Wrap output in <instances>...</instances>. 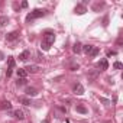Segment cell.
I'll use <instances>...</instances> for the list:
<instances>
[{
    "mask_svg": "<svg viewBox=\"0 0 123 123\" xmlns=\"http://www.w3.org/2000/svg\"><path fill=\"white\" fill-rule=\"evenodd\" d=\"M54 41H55V33L51 32V31H46V32L43 33L42 43H41L42 49H43V51H49V48H51V45L54 43Z\"/></svg>",
    "mask_w": 123,
    "mask_h": 123,
    "instance_id": "1",
    "label": "cell"
},
{
    "mask_svg": "<svg viewBox=\"0 0 123 123\" xmlns=\"http://www.w3.org/2000/svg\"><path fill=\"white\" fill-rule=\"evenodd\" d=\"M45 15H46V10H43V9H35V10H32V12L26 16V22L35 20V19L42 18V16H45Z\"/></svg>",
    "mask_w": 123,
    "mask_h": 123,
    "instance_id": "2",
    "label": "cell"
},
{
    "mask_svg": "<svg viewBox=\"0 0 123 123\" xmlns=\"http://www.w3.org/2000/svg\"><path fill=\"white\" fill-rule=\"evenodd\" d=\"M15 65H16L15 58H13V56H9V67H7V71H6V75H7V77L12 75V73H13V70H15Z\"/></svg>",
    "mask_w": 123,
    "mask_h": 123,
    "instance_id": "3",
    "label": "cell"
},
{
    "mask_svg": "<svg viewBox=\"0 0 123 123\" xmlns=\"http://www.w3.org/2000/svg\"><path fill=\"white\" fill-rule=\"evenodd\" d=\"M100 71H104V70H107L109 68V62H107V59L106 58H103V59H100L98 62H97V65H96Z\"/></svg>",
    "mask_w": 123,
    "mask_h": 123,
    "instance_id": "4",
    "label": "cell"
},
{
    "mask_svg": "<svg viewBox=\"0 0 123 123\" xmlns=\"http://www.w3.org/2000/svg\"><path fill=\"white\" fill-rule=\"evenodd\" d=\"M19 31H13V32H10V33H7L6 35V41L7 42H12V41H16L18 38H19Z\"/></svg>",
    "mask_w": 123,
    "mask_h": 123,
    "instance_id": "5",
    "label": "cell"
},
{
    "mask_svg": "<svg viewBox=\"0 0 123 123\" xmlns=\"http://www.w3.org/2000/svg\"><path fill=\"white\" fill-rule=\"evenodd\" d=\"M74 93L75 94H78V96H81V94H84V87L80 84V83H77V84H74Z\"/></svg>",
    "mask_w": 123,
    "mask_h": 123,
    "instance_id": "6",
    "label": "cell"
},
{
    "mask_svg": "<svg viewBox=\"0 0 123 123\" xmlns=\"http://www.w3.org/2000/svg\"><path fill=\"white\" fill-rule=\"evenodd\" d=\"M0 110H12V103L7 101V100L2 101L0 103Z\"/></svg>",
    "mask_w": 123,
    "mask_h": 123,
    "instance_id": "7",
    "label": "cell"
},
{
    "mask_svg": "<svg viewBox=\"0 0 123 123\" xmlns=\"http://www.w3.org/2000/svg\"><path fill=\"white\" fill-rule=\"evenodd\" d=\"M12 116H13L15 119H19V120H23V119H25V114H23L22 110H15V111H12Z\"/></svg>",
    "mask_w": 123,
    "mask_h": 123,
    "instance_id": "8",
    "label": "cell"
},
{
    "mask_svg": "<svg viewBox=\"0 0 123 123\" xmlns=\"http://www.w3.org/2000/svg\"><path fill=\"white\" fill-rule=\"evenodd\" d=\"M74 13H75V15H83V13H86V6H83V5H77L75 9H74Z\"/></svg>",
    "mask_w": 123,
    "mask_h": 123,
    "instance_id": "9",
    "label": "cell"
},
{
    "mask_svg": "<svg viewBox=\"0 0 123 123\" xmlns=\"http://www.w3.org/2000/svg\"><path fill=\"white\" fill-rule=\"evenodd\" d=\"M29 56H31V51H29V49H26V51H23V52L19 55V59H20V61H26Z\"/></svg>",
    "mask_w": 123,
    "mask_h": 123,
    "instance_id": "10",
    "label": "cell"
},
{
    "mask_svg": "<svg viewBox=\"0 0 123 123\" xmlns=\"http://www.w3.org/2000/svg\"><path fill=\"white\" fill-rule=\"evenodd\" d=\"M26 94H28L29 97H33V96L38 94V90H36L35 87H28V88H26Z\"/></svg>",
    "mask_w": 123,
    "mask_h": 123,
    "instance_id": "11",
    "label": "cell"
},
{
    "mask_svg": "<svg viewBox=\"0 0 123 123\" xmlns=\"http://www.w3.org/2000/svg\"><path fill=\"white\" fill-rule=\"evenodd\" d=\"M75 110H77L78 113H81V114H86V113L88 111V110H87V107H86V106H83V104H77V106H75Z\"/></svg>",
    "mask_w": 123,
    "mask_h": 123,
    "instance_id": "12",
    "label": "cell"
},
{
    "mask_svg": "<svg viewBox=\"0 0 123 123\" xmlns=\"http://www.w3.org/2000/svg\"><path fill=\"white\" fill-rule=\"evenodd\" d=\"M93 48H94V45H90V43H87V45H83V49H81V51H84L87 55H90V52L93 51Z\"/></svg>",
    "mask_w": 123,
    "mask_h": 123,
    "instance_id": "13",
    "label": "cell"
},
{
    "mask_svg": "<svg viewBox=\"0 0 123 123\" xmlns=\"http://www.w3.org/2000/svg\"><path fill=\"white\" fill-rule=\"evenodd\" d=\"M23 70H25L26 73H36V71L39 70V67H38V65H28V67L23 68Z\"/></svg>",
    "mask_w": 123,
    "mask_h": 123,
    "instance_id": "14",
    "label": "cell"
},
{
    "mask_svg": "<svg viewBox=\"0 0 123 123\" xmlns=\"http://www.w3.org/2000/svg\"><path fill=\"white\" fill-rule=\"evenodd\" d=\"M81 49H83V45H81L80 42H75V43H74V48H73V51H74L75 54H80V52H81Z\"/></svg>",
    "mask_w": 123,
    "mask_h": 123,
    "instance_id": "15",
    "label": "cell"
},
{
    "mask_svg": "<svg viewBox=\"0 0 123 123\" xmlns=\"http://www.w3.org/2000/svg\"><path fill=\"white\" fill-rule=\"evenodd\" d=\"M26 75H28V73L23 68H19L18 70V78H26Z\"/></svg>",
    "mask_w": 123,
    "mask_h": 123,
    "instance_id": "16",
    "label": "cell"
},
{
    "mask_svg": "<svg viewBox=\"0 0 123 123\" xmlns=\"http://www.w3.org/2000/svg\"><path fill=\"white\" fill-rule=\"evenodd\" d=\"M9 23V18L7 16H0V26H5Z\"/></svg>",
    "mask_w": 123,
    "mask_h": 123,
    "instance_id": "17",
    "label": "cell"
},
{
    "mask_svg": "<svg viewBox=\"0 0 123 123\" xmlns=\"http://www.w3.org/2000/svg\"><path fill=\"white\" fill-rule=\"evenodd\" d=\"M19 101H20L22 104H25V106H31V104H32V101H31L29 98H26V97H20Z\"/></svg>",
    "mask_w": 123,
    "mask_h": 123,
    "instance_id": "18",
    "label": "cell"
},
{
    "mask_svg": "<svg viewBox=\"0 0 123 123\" xmlns=\"http://www.w3.org/2000/svg\"><path fill=\"white\" fill-rule=\"evenodd\" d=\"M98 52H100V49H98L97 46H94V48H93V51L90 52V56H93V58H94V56H97V55H98Z\"/></svg>",
    "mask_w": 123,
    "mask_h": 123,
    "instance_id": "19",
    "label": "cell"
},
{
    "mask_svg": "<svg viewBox=\"0 0 123 123\" xmlns=\"http://www.w3.org/2000/svg\"><path fill=\"white\" fill-rule=\"evenodd\" d=\"M122 67H123V65H122V62H119V61H116V62L113 64V68H114V70H122Z\"/></svg>",
    "mask_w": 123,
    "mask_h": 123,
    "instance_id": "20",
    "label": "cell"
},
{
    "mask_svg": "<svg viewBox=\"0 0 123 123\" xmlns=\"http://www.w3.org/2000/svg\"><path fill=\"white\" fill-rule=\"evenodd\" d=\"M18 86H25L26 84V78H18Z\"/></svg>",
    "mask_w": 123,
    "mask_h": 123,
    "instance_id": "21",
    "label": "cell"
},
{
    "mask_svg": "<svg viewBox=\"0 0 123 123\" xmlns=\"http://www.w3.org/2000/svg\"><path fill=\"white\" fill-rule=\"evenodd\" d=\"M103 6H104V3H96L94 5V10H97L98 7H103Z\"/></svg>",
    "mask_w": 123,
    "mask_h": 123,
    "instance_id": "22",
    "label": "cell"
},
{
    "mask_svg": "<svg viewBox=\"0 0 123 123\" xmlns=\"http://www.w3.org/2000/svg\"><path fill=\"white\" fill-rule=\"evenodd\" d=\"M75 70H78V64H73L71 65V71H75Z\"/></svg>",
    "mask_w": 123,
    "mask_h": 123,
    "instance_id": "23",
    "label": "cell"
},
{
    "mask_svg": "<svg viewBox=\"0 0 123 123\" xmlns=\"http://www.w3.org/2000/svg\"><path fill=\"white\" fill-rule=\"evenodd\" d=\"M111 55H116L114 51H107V56H111Z\"/></svg>",
    "mask_w": 123,
    "mask_h": 123,
    "instance_id": "24",
    "label": "cell"
},
{
    "mask_svg": "<svg viewBox=\"0 0 123 123\" xmlns=\"http://www.w3.org/2000/svg\"><path fill=\"white\" fill-rule=\"evenodd\" d=\"M3 59H5V54L0 51V61H3Z\"/></svg>",
    "mask_w": 123,
    "mask_h": 123,
    "instance_id": "25",
    "label": "cell"
},
{
    "mask_svg": "<svg viewBox=\"0 0 123 123\" xmlns=\"http://www.w3.org/2000/svg\"><path fill=\"white\" fill-rule=\"evenodd\" d=\"M22 7H28V2H23L22 3Z\"/></svg>",
    "mask_w": 123,
    "mask_h": 123,
    "instance_id": "26",
    "label": "cell"
},
{
    "mask_svg": "<svg viewBox=\"0 0 123 123\" xmlns=\"http://www.w3.org/2000/svg\"><path fill=\"white\" fill-rule=\"evenodd\" d=\"M42 123H49V119H45V120H42Z\"/></svg>",
    "mask_w": 123,
    "mask_h": 123,
    "instance_id": "27",
    "label": "cell"
}]
</instances>
